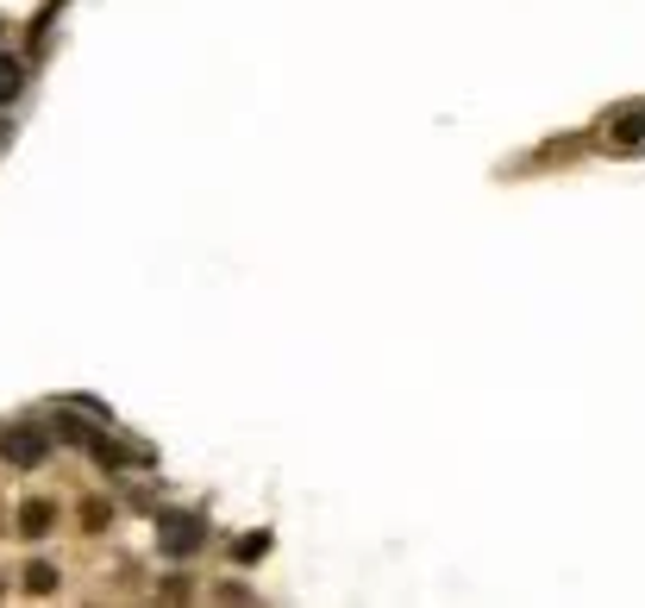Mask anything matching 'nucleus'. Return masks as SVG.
I'll return each instance as SVG.
<instances>
[{
	"label": "nucleus",
	"instance_id": "obj_1",
	"mask_svg": "<svg viewBox=\"0 0 645 608\" xmlns=\"http://www.w3.org/2000/svg\"><path fill=\"white\" fill-rule=\"evenodd\" d=\"M0 452L13 458V464H38V458H45V439H38V433H0Z\"/></svg>",
	"mask_w": 645,
	"mask_h": 608
},
{
	"label": "nucleus",
	"instance_id": "obj_2",
	"mask_svg": "<svg viewBox=\"0 0 645 608\" xmlns=\"http://www.w3.org/2000/svg\"><path fill=\"white\" fill-rule=\"evenodd\" d=\"M20 88H25L20 63H13V57H0V101H13V95H20Z\"/></svg>",
	"mask_w": 645,
	"mask_h": 608
}]
</instances>
